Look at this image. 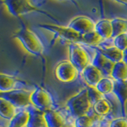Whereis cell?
<instances>
[{
  "label": "cell",
  "instance_id": "obj_11",
  "mask_svg": "<svg viewBox=\"0 0 127 127\" xmlns=\"http://www.w3.org/2000/svg\"><path fill=\"white\" fill-rule=\"evenodd\" d=\"M83 77L85 82L89 85V87H95L98 83L102 79V74L98 69H97L92 64H89L86 68L82 71Z\"/></svg>",
  "mask_w": 127,
  "mask_h": 127
},
{
  "label": "cell",
  "instance_id": "obj_31",
  "mask_svg": "<svg viewBox=\"0 0 127 127\" xmlns=\"http://www.w3.org/2000/svg\"><path fill=\"white\" fill-rule=\"evenodd\" d=\"M91 127H99V126H98V125H97V124H94L92 126H91Z\"/></svg>",
  "mask_w": 127,
  "mask_h": 127
},
{
  "label": "cell",
  "instance_id": "obj_22",
  "mask_svg": "<svg viewBox=\"0 0 127 127\" xmlns=\"http://www.w3.org/2000/svg\"><path fill=\"white\" fill-rule=\"evenodd\" d=\"M103 39L99 36L95 31L90 32L86 34L81 35L80 38H79L78 44H85L87 45H91V46H95L99 45Z\"/></svg>",
  "mask_w": 127,
  "mask_h": 127
},
{
  "label": "cell",
  "instance_id": "obj_14",
  "mask_svg": "<svg viewBox=\"0 0 127 127\" xmlns=\"http://www.w3.org/2000/svg\"><path fill=\"white\" fill-rule=\"evenodd\" d=\"M45 118L48 127H63L66 125L62 115L53 110L45 111Z\"/></svg>",
  "mask_w": 127,
  "mask_h": 127
},
{
  "label": "cell",
  "instance_id": "obj_26",
  "mask_svg": "<svg viewBox=\"0 0 127 127\" xmlns=\"http://www.w3.org/2000/svg\"><path fill=\"white\" fill-rule=\"evenodd\" d=\"M114 46L121 51L127 49V33H122L114 38Z\"/></svg>",
  "mask_w": 127,
  "mask_h": 127
},
{
  "label": "cell",
  "instance_id": "obj_9",
  "mask_svg": "<svg viewBox=\"0 0 127 127\" xmlns=\"http://www.w3.org/2000/svg\"><path fill=\"white\" fill-rule=\"evenodd\" d=\"M40 26L44 28V29L49 30L53 32L56 34H57L60 37L64 39L66 41H71L72 43H78L81 35L75 32L68 27L64 26H58L55 25H49V24H44V25H40Z\"/></svg>",
  "mask_w": 127,
  "mask_h": 127
},
{
  "label": "cell",
  "instance_id": "obj_21",
  "mask_svg": "<svg viewBox=\"0 0 127 127\" xmlns=\"http://www.w3.org/2000/svg\"><path fill=\"white\" fill-rule=\"evenodd\" d=\"M115 81L110 77H102L100 81L95 87L96 89L101 95H107L113 92L114 89Z\"/></svg>",
  "mask_w": 127,
  "mask_h": 127
},
{
  "label": "cell",
  "instance_id": "obj_12",
  "mask_svg": "<svg viewBox=\"0 0 127 127\" xmlns=\"http://www.w3.org/2000/svg\"><path fill=\"white\" fill-rule=\"evenodd\" d=\"M113 92L118 97L121 104L122 113L126 115V102H127V80L126 81H115L114 89Z\"/></svg>",
  "mask_w": 127,
  "mask_h": 127
},
{
  "label": "cell",
  "instance_id": "obj_8",
  "mask_svg": "<svg viewBox=\"0 0 127 127\" xmlns=\"http://www.w3.org/2000/svg\"><path fill=\"white\" fill-rule=\"evenodd\" d=\"M95 23L91 18L85 16H79L73 18L67 26L68 28L80 35L95 31Z\"/></svg>",
  "mask_w": 127,
  "mask_h": 127
},
{
  "label": "cell",
  "instance_id": "obj_27",
  "mask_svg": "<svg viewBox=\"0 0 127 127\" xmlns=\"http://www.w3.org/2000/svg\"><path fill=\"white\" fill-rule=\"evenodd\" d=\"M87 91H88V96H89V98H90V101L91 102V104L92 103H95L98 102V100H100L102 99V95L100 93L98 92V91L95 89V87H89V88L87 89Z\"/></svg>",
  "mask_w": 127,
  "mask_h": 127
},
{
  "label": "cell",
  "instance_id": "obj_6",
  "mask_svg": "<svg viewBox=\"0 0 127 127\" xmlns=\"http://www.w3.org/2000/svg\"><path fill=\"white\" fill-rule=\"evenodd\" d=\"M30 95L31 93L29 92V91H24L22 89H18L7 93L1 94L0 97L9 101L17 109H23L27 107L31 103Z\"/></svg>",
  "mask_w": 127,
  "mask_h": 127
},
{
  "label": "cell",
  "instance_id": "obj_3",
  "mask_svg": "<svg viewBox=\"0 0 127 127\" xmlns=\"http://www.w3.org/2000/svg\"><path fill=\"white\" fill-rule=\"evenodd\" d=\"M69 61L79 72L83 71L90 64V58L84 49L78 43H71L69 48Z\"/></svg>",
  "mask_w": 127,
  "mask_h": 127
},
{
  "label": "cell",
  "instance_id": "obj_17",
  "mask_svg": "<svg viewBox=\"0 0 127 127\" xmlns=\"http://www.w3.org/2000/svg\"><path fill=\"white\" fill-rule=\"evenodd\" d=\"M17 108L6 99L0 97V117L10 121L17 114Z\"/></svg>",
  "mask_w": 127,
  "mask_h": 127
},
{
  "label": "cell",
  "instance_id": "obj_30",
  "mask_svg": "<svg viewBox=\"0 0 127 127\" xmlns=\"http://www.w3.org/2000/svg\"><path fill=\"white\" fill-rule=\"evenodd\" d=\"M63 127H75L74 126H70V125H65V126H64Z\"/></svg>",
  "mask_w": 127,
  "mask_h": 127
},
{
  "label": "cell",
  "instance_id": "obj_7",
  "mask_svg": "<svg viewBox=\"0 0 127 127\" xmlns=\"http://www.w3.org/2000/svg\"><path fill=\"white\" fill-rule=\"evenodd\" d=\"M79 71L70 61H64L59 63L55 69V75L59 81L70 83L78 76Z\"/></svg>",
  "mask_w": 127,
  "mask_h": 127
},
{
  "label": "cell",
  "instance_id": "obj_19",
  "mask_svg": "<svg viewBox=\"0 0 127 127\" xmlns=\"http://www.w3.org/2000/svg\"><path fill=\"white\" fill-rule=\"evenodd\" d=\"M98 51L100 52L103 56H105L109 61L113 62L114 64L122 61L123 52L119 50L114 46L106 48V49H99Z\"/></svg>",
  "mask_w": 127,
  "mask_h": 127
},
{
  "label": "cell",
  "instance_id": "obj_16",
  "mask_svg": "<svg viewBox=\"0 0 127 127\" xmlns=\"http://www.w3.org/2000/svg\"><path fill=\"white\" fill-rule=\"evenodd\" d=\"M95 31L103 40L112 37L113 30H112V26H111L110 21L106 19H102L98 21L97 23H95Z\"/></svg>",
  "mask_w": 127,
  "mask_h": 127
},
{
  "label": "cell",
  "instance_id": "obj_23",
  "mask_svg": "<svg viewBox=\"0 0 127 127\" xmlns=\"http://www.w3.org/2000/svg\"><path fill=\"white\" fill-rule=\"evenodd\" d=\"M110 22L113 30V38L122 33H127V20L122 18H114L113 20H111Z\"/></svg>",
  "mask_w": 127,
  "mask_h": 127
},
{
  "label": "cell",
  "instance_id": "obj_1",
  "mask_svg": "<svg viewBox=\"0 0 127 127\" xmlns=\"http://www.w3.org/2000/svg\"><path fill=\"white\" fill-rule=\"evenodd\" d=\"M14 37L18 40L28 53L35 56L43 54L45 50L43 43L37 34L30 29L22 28L14 34Z\"/></svg>",
  "mask_w": 127,
  "mask_h": 127
},
{
  "label": "cell",
  "instance_id": "obj_15",
  "mask_svg": "<svg viewBox=\"0 0 127 127\" xmlns=\"http://www.w3.org/2000/svg\"><path fill=\"white\" fill-rule=\"evenodd\" d=\"M29 112L30 119L26 127H48L45 118V112L36 108Z\"/></svg>",
  "mask_w": 127,
  "mask_h": 127
},
{
  "label": "cell",
  "instance_id": "obj_13",
  "mask_svg": "<svg viewBox=\"0 0 127 127\" xmlns=\"http://www.w3.org/2000/svg\"><path fill=\"white\" fill-rule=\"evenodd\" d=\"M19 82L14 77L5 73H0V93H7L18 90Z\"/></svg>",
  "mask_w": 127,
  "mask_h": 127
},
{
  "label": "cell",
  "instance_id": "obj_18",
  "mask_svg": "<svg viewBox=\"0 0 127 127\" xmlns=\"http://www.w3.org/2000/svg\"><path fill=\"white\" fill-rule=\"evenodd\" d=\"M114 81L127 80V64L123 61L114 64L110 75Z\"/></svg>",
  "mask_w": 127,
  "mask_h": 127
},
{
  "label": "cell",
  "instance_id": "obj_5",
  "mask_svg": "<svg viewBox=\"0 0 127 127\" xmlns=\"http://www.w3.org/2000/svg\"><path fill=\"white\" fill-rule=\"evenodd\" d=\"M3 4L9 13L14 17H19L35 11H39L37 7L26 0H8L3 2Z\"/></svg>",
  "mask_w": 127,
  "mask_h": 127
},
{
  "label": "cell",
  "instance_id": "obj_20",
  "mask_svg": "<svg viewBox=\"0 0 127 127\" xmlns=\"http://www.w3.org/2000/svg\"><path fill=\"white\" fill-rule=\"evenodd\" d=\"M30 119V112L28 110L19 111L10 121L8 127H26Z\"/></svg>",
  "mask_w": 127,
  "mask_h": 127
},
{
  "label": "cell",
  "instance_id": "obj_24",
  "mask_svg": "<svg viewBox=\"0 0 127 127\" xmlns=\"http://www.w3.org/2000/svg\"><path fill=\"white\" fill-rule=\"evenodd\" d=\"M93 108L95 112L100 116H104V115L108 114L110 111V106L108 102L104 98H102L95 102Z\"/></svg>",
  "mask_w": 127,
  "mask_h": 127
},
{
  "label": "cell",
  "instance_id": "obj_4",
  "mask_svg": "<svg viewBox=\"0 0 127 127\" xmlns=\"http://www.w3.org/2000/svg\"><path fill=\"white\" fill-rule=\"evenodd\" d=\"M30 101L36 109L43 112L51 110L53 103L51 95L42 87H37L31 93Z\"/></svg>",
  "mask_w": 127,
  "mask_h": 127
},
{
  "label": "cell",
  "instance_id": "obj_25",
  "mask_svg": "<svg viewBox=\"0 0 127 127\" xmlns=\"http://www.w3.org/2000/svg\"><path fill=\"white\" fill-rule=\"evenodd\" d=\"M94 118L88 115H83L75 118V127H91L94 125Z\"/></svg>",
  "mask_w": 127,
  "mask_h": 127
},
{
  "label": "cell",
  "instance_id": "obj_2",
  "mask_svg": "<svg viewBox=\"0 0 127 127\" xmlns=\"http://www.w3.org/2000/svg\"><path fill=\"white\" fill-rule=\"evenodd\" d=\"M91 105L87 89L81 91L67 102V109L69 110L71 116L75 118L87 114Z\"/></svg>",
  "mask_w": 127,
  "mask_h": 127
},
{
  "label": "cell",
  "instance_id": "obj_28",
  "mask_svg": "<svg viewBox=\"0 0 127 127\" xmlns=\"http://www.w3.org/2000/svg\"><path fill=\"white\" fill-rule=\"evenodd\" d=\"M110 127H127V119L125 118H118L111 121Z\"/></svg>",
  "mask_w": 127,
  "mask_h": 127
},
{
  "label": "cell",
  "instance_id": "obj_29",
  "mask_svg": "<svg viewBox=\"0 0 127 127\" xmlns=\"http://www.w3.org/2000/svg\"><path fill=\"white\" fill-rule=\"evenodd\" d=\"M122 61L127 64V49L123 51V57H122Z\"/></svg>",
  "mask_w": 127,
  "mask_h": 127
},
{
  "label": "cell",
  "instance_id": "obj_10",
  "mask_svg": "<svg viewBox=\"0 0 127 127\" xmlns=\"http://www.w3.org/2000/svg\"><path fill=\"white\" fill-rule=\"evenodd\" d=\"M91 64L100 71L102 75L109 77L111 75V71H112L114 64L109 61L100 52L97 51V53L93 57L92 61H91Z\"/></svg>",
  "mask_w": 127,
  "mask_h": 127
}]
</instances>
